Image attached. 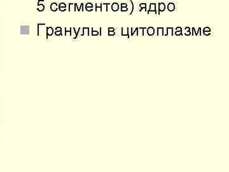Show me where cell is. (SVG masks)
Listing matches in <instances>:
<instances>
[{
	"label": "cell",
	"instance_id": "14",
	"mask_svg": "<svg viewBox=\"0 0 229 172\" xmlns=\"http://www.w3.org/2000/svg\"><path fill=\"white\" fill-rule=\"evenodd\" d=\"M175 35L176 36H182V31H175Z\"/></svg>",
	"mask_w": 229,
	"mask_h": 172
},
{
	"label": "cell",
	"instance_id": "8",
	"mask_svg": "<svg viewBox=\"0 0 229 172\" xmlns=\"http://www.w3.org/2000/svg\"><path fill=\"white\" fill-rule=\"evenodd\" d=\"M129 28H123L122 29V35H124V36H127V37L129 38Z\"/></svg>",
	"mask_w": 229,
	"mask_h": 172
},
{
	"label": "cell",
	"instance_id": "2",
	"mask_svg": "<svg viewBox=\"0 0 229 172\" xmlns=\"http://www.w3.org/2000/svg\"><path fill=\"white\" fill-rule=\"evenodd\" d=\"M165 9V5L164 3H159V15H160V12H164Z\"/></svg>",
	"mask_w": 229,
	"mask_h": 172
},
{
	"label": "cell",
	"instance_id": "11",
	"mask_svg": "<svg viewBox=\"0 0 229 172\" xmlns=\"http://www.w3.org/2000/svg\"><path fill=\"white\" fill-rule=\"evenodd\" d=\"M183 33L186 36H190L191 35V31H186L185 29H184Z\"/></svg>",
	"mask_w": 229,
	"mask_h": 172
},
{
	"label": "cell",
	"instance_id": "18",
	"mask_svg": "<svg viewBox=\"0 0 229 172\" xmlns=\"http://www.w3.org/2000/svg\"><path fill=\"white\" fill-rule=\"evenodd\" d=\"M121 6H122V7H127V5L126 3H122Z\"/></svg>",
	"mask_w": 229,
	"mask_h": 172
},
{
	"label": "cell",
	"instance_id": "1",
	"mask_svg": "<svg viewBox=\"0 0 229 172\" xmlns=\"http://www.w3.org/2000/svg\"><path fill=\"white\" fill-rule=\"evenodd\" d=\"M150 12H154L155 14H157L156 3H150V9H149V10L148 11V14H149Z\"/></svg>",
	"mask_w": 229,
	"mask_h": 172
},
{
	"label": "cell",
	"instance_id": "3",
	"mask_svg": "<svg viewBox=\"0 0 229 172\" xmlns=\"http://www.w3.org/2000/svg\"><path fill=\"white\" fill-rule=\"evenodd\" d=\"M146 31L148 35L152 36L155 34V29L153 27H149L146 29Z\"/></svg>",
	"mask_w": 229,
	"mask_h": 172
},
{
	"label": "cell",
	"instance_id": "9",
	"mask_svg": "<svg viewBox=\"0 0 229 172\" xmlns=\"http://www.w3.org/2000/svg\"><path fill=\"white\" fill-rule=\"evenodd\" d=\"M145 28H138V36H144L143 35V32H144V29Z\"/></svg>",
	"mask_w": 229,
	"mask_h": 172
},
{
	"label": "cell",
	"instance_id": "12",
	"mask_svg": "<svg viewBox=\"0 0 229 172\" xmlns=\"http://www.w3.org/2000/svg\"><path fill=\"white\" fill-rule=\"evenodd\" d=\"M139 6L141 8H145V10H146V3H141Z\"/></svg>",
	"mask_w": 229,
	"mask_h": 172
},
{
	"label": "cell",
	"instance_id": "19",
	"mask_svg": "<svg viewBox=\"0 0 229 172\" xmlns=\"http://www.w3.org/2000/svg\"><path fill=\"white\" fill-rule=\"evenodd\" d=\"M109 30L110 31H113V29H111V28H110Z\"/></svg>",
	"mask_w": 229,
	"mask_h": 172
},
{
	"label": "cell",
	"instance_id": "16",
	"mask_svg": "<svg viewBox=\"0 0 229 172\" xmlns=\"http://www.w3.org/2000/svg\"><path fill=\"white\" fill-rule=\"evenodd\" d=\"M176 31H182V28L181 27H178L176 28Z\"/></svg>",
	"mask_w": 229,
	"mask_h": 172
},
{
	"label": "cell",
	"instance_id": "7",
	"mask_svg": "<svg viewBox=\"0 0 229 172\" xmlns=\"http://www.w3.org/2000/svg\"><path fill=\"white\" fill-rule=\"evenodd\" d=\"M167 29L166 36H172L173 35V28H168Z\"/></svg>",
	"mask_w": 229,
	"mask_h": 172
},
{
	"label": "cell",
	"instance_id": "10",
	"mask_svg": "<svg viewBox=\"0 0 229 172\" xmlns=\"http://www.w3.org/2000/svg\"><path fill=\"white\" fill-rule=\"evenodd\" d=\"M112 9L113 11H116L119 9V5L117 3H113L112 5Z\"/></svg>",
	"mask_w": 229,
	"mask_h": 172
},
{
	"label": "cell",
	"instance_id": "17",
	"mask_svg": "<svg viewBox=\"0 0 229 172\" xmlns=\"http://www.w3.org/2000/svg\"><path fill=\"white\" fill-rule=\"evenodd\" d=\"M121 10L123 11V12H126V11L128 10V8L127 7H122Z\"/></svg>",
	"mask_w": 229,
	"mask_h": 172
},
{
	"label": "cell",
	"instance_id": "6",
	"mask_svg": "<svg viewBox=\"0 0 229 172\" xmlns=\"http://www.w3.org/2000/svg\"><path fill=\"white\" fill-rule=\"evenodd\" d=\"M157 30V35L158 36H164V28H158Z\"/></svg>",
	"mask_w": 229,
	"mask_h": 172
},
{
	"label": "cell",
	"instance_id": "15",
	"mask_svg": "<svg viewBox=\"0 0 229 172\" xmlns=\"http://www.w3.org/2000/svg\"><path fill=\"white\" fill-rule=\"evenodd\" d=\"M203 33H204V35H206V36H209V35H211V32H207V31H203Z\"/></svg>",
	"mask_w": 229,
	"mask_h": 172
},
{
	"label": "cell",
	"instance_id": "5",
	"mask_svg": "<svg viewBox=\"0 0 229 172\" xmlns=\"http://www.w3.org/2000/svg\"><path fill=\"white\" fill-rule=\"evenodd\" d=\"M175 9V5L173 3H169L168 5V10L169 12H173Z\"/></svg>",
	"mask_w": 229,
	"mask_h": 172
},
{
	"label": "cell",
	"instance_id": "13",
	"mask_svg": "<svg viewBox=\"0 0 229 172\" xmlns=\"http://www.w3.org/2000/svg\"><path fill=\"white\" fill-rule=\"evenodd\" d=\"M203 31H207V32H211V29H210L209 27H206L204 28L203 29Z\"/></svg>",
	"mask_w": 229,
	"mask_h": 172
},
{
	"label": "cell",
	"instance_id": "4",
	"mask_svg": "<svg viewBox=\"0 0 229 172\" xmlns=\"http://www.w3.org/2000/svg\"><path fill=\"white\" fill-rule=\"evenodd\" d=\"M192 35L194 33H195V36H198V35H199V36H201L202 34H201V28H199L197 30L195 28H193L192 29Z\"/></svg>",
	"mask_w": 229,
	"mask_h": 172
},
{
	"label": "cell",
	"instance_id": "20",
	"mask_svg": "<svg viewBox=\"0 0 229 172\" xmlns=\"http://www.w3.org/2000/svg\"><path fill=\"white\" fill-rule=\"evenodd\" d=\"M110 35H114V33H110Z\"/></svg>",
	"mask_w": 229,
	"mask_h": 172
}]
</instances>
